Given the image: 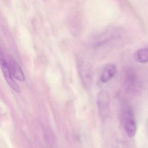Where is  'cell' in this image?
Here are the masks:
<instances>
[{
    "label": "cell",
    "instance_id": "obj_5",
    "mask_svg": "<svg viewBox=\"0 0 148 148\" xmlns=\"http://www.w3.org/2000/svg\"><path fill=\"white\" fill-rule=\"evenodd\" d=\"M6 60L8 64V68L13 77L19 81H25V74L21 67L14 59L10 55H8L7 60Z\"/></svg>",
    "mask_w": 148,
    "mask_h": 148
},
{
    "label": "cell",
    "instance_id": "obj_1",
    "mask_svg": "<svg viewBox=\"0 0 148 148\" xmlns=\"http://www.w3.org/2000/svg\"><path fill=\"white\" fill-rule=\"evenodd\" d=\"M124 86L125 91L130 95H136L141 90L142 86L139 78L136 73L131 68L125 72Z\"/></svg>",
    "mask_w": 148,
    "mask_h": 148
},
{
    "label": "cell",
    "instance_id": "obj_3",
    "mask_svg": "<svg viewBox=\"0 0 148 148\" xmlns=\"http://www.w3.org/2000/svg\"><path fill=\"white\" fill-rule=\"evenodd\" d=\"M0 64L4 77L8 85L16 92H19L21 91L20 88L13 78L12 75L8 68L5 57L4 56L1 50L0 55Z\"/></svg>",
    "mask_w": 148,
    "mask_h": 148
},
{
    "label": "cell",
    "instance_id": "obj_7",
    "mask_svg": "<svg viewBox=\"0 0 148 148\" xmlns=\"http://www.w3.org/2000/svg\"><path fill=\"white\" fill-rule=\"evenodd\" d=\"M134 59L140 63L148 62V47L140 48L136 51L133 55Z\"/></svg>",
    "mask_w": 148,
    "mask_h": 148
},
{
    "label": "cell",
    "instance_id": "obj_6",
    "mask_svg": "<svg viewBox=\"0 0 148 148\" xmlns=\"http://www.w3.org/2000/svg\"><path fill=\"white\" fill-rule=\"evenodd\" d=\"M116 66L112 64L107 65L101 74L100 80L102 83H107L112 79L116 73Z\"/></svg>",
    "mask_w": 148,
    "mask_h": 148
},
{
    "label": "cell",
    "instance_id": "obj_2",
    "mask_svg": "<svg viewBox=\"0 0 148 148\" xmlns=\"http://www.w3.org/2000/svg\"><path fill=\"white\" fill-rule=\"evenodd\" d=\"M123 111L125 129L130 138L134 136L136 132V124L133 111L129 106H126Z\"/></svg>",
    "mask_w": 148,
    "mask_h": 148
},
{
    "label": "cell",
    "instance_id": "obj_4",
    "mask_svg": "<svg viewBox=\"0 0 148 148\" xmlns=\"http://www.w3.org/2000/svg\"><path fill=\"white\" fill-rule=\"evenodd\" d=\"M99 111L103 117L106 116L109 112L110 108V96L108 92L104 90L99 92L97 99Z\"/></svg>",
    "mask_w": 148,
    "mask_h": 148
}]
</instances>
